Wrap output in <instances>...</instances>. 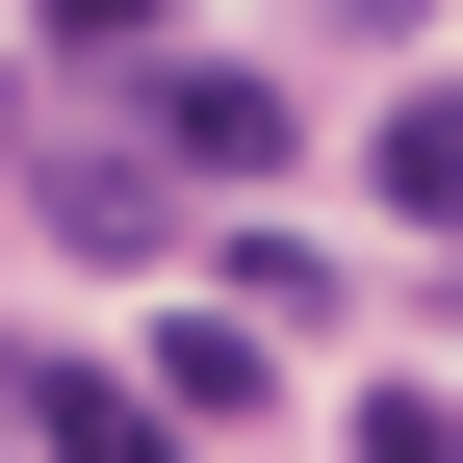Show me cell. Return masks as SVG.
I'll use <instances>...</instances> for the list:
<instances>
[{"mask_svg": "<svg viewBox=\"0 0 463 463\" xmlns=\"http://www.w3.org/2000/svg\"><path fill=\"white\" fill-rule=\"evenodd\" d=\"M0 438H26V463H206L155 386H103V361H0Z\"/></svg>", "mask_w": 463, "mask_h": 463, "instance_id": "obj_1", "label": "cell"}, {"mask_svg": "<svg viewBox=\"0 0 463 463\" xmlns=\"http://www.w3.org/2000/svg\"><path fill=\"white\" fill-rule=\"evenodd\" d=\"M26 26H52V52H129V0H26Z\"/></svg>", "mask_w": 463, "mask_h": 463, "instance_id": "obj_6", "label": "cell"}, {"mask_svg": "<svg viewBox=\"0 0 463 463\" xmlns=\"http://www.w3.org/2000/svg\"><path fill=\"white\" fill-rule=\"evenodd\" d=\"M155 412H258V335L232 309H155Z\"/></svg>", "mask_w": 463, "mask_h": 463, "instance_id": "obj_4", "label": "cell"}, {"mask_svg": "<svg viewBox=\"0 0 463 463\" xmlns=\"http://www.w3.org/2000/svg\"><path fill=\"white\" fill-rule=\"evenodd\" d=\"M361 463H463V412L438 386H361Z\"/></svg>", "mask_w": 463, "mask_h": 463, "instance_id": "obj_5", "label": "cell"}, {"mask_svg": "<svg viewBox=\"0 0 463 463\" xmlns=\"http://www.w3.org/2000/svg\"><path fill=\"white\" fill-rule=\"evenodd\" d=\"M361 181L412 206V232H463V78H412V103H386V129H361Z\"/></svg>", "mask_w": 463, "mask_h": 463, "instance_id": "obj_3", "label": "cell"}, {"mask_svg": "<svg viewBox=\"0 0 463 463\" xmlns=\"http://www.w3.org/2000/svg\"><path fill=\"white\" fill-rule=\"evenodd\" d=\"M155 181H283V103L258 78H155Z\"/></svg>", "mask_w": 463, "mask_h": 463, "instance_id": "obj_2", "label": "cell"}]
</instances>
